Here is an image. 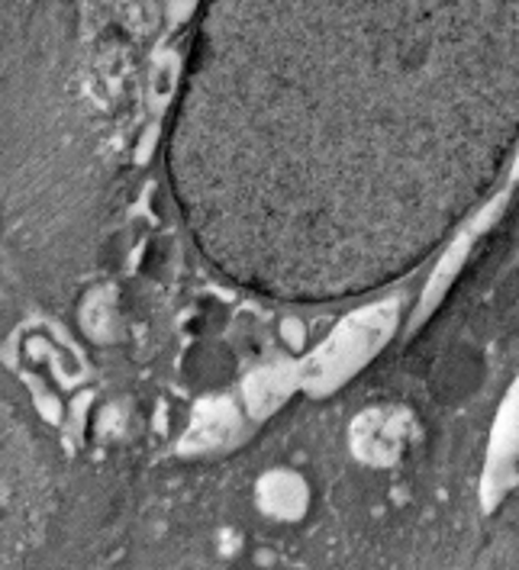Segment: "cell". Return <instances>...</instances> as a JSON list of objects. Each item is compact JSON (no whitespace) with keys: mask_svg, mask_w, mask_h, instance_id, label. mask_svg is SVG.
I'll return each mask as SVG.
<instances>
[{"mask_svg":"<svg viewBox=\"0 0 519 570\" xmlns=\"http://www.w3.org/2000/svg\"><path fill=\"white\" fill-rule=\"evenodd\" d=\"M52 507L46 458L27 422L0 396V570H27Z\"/></svg>","mask_w":519,"mask_h":570,"instance_id":"1","label":"cell"},{"mask_svg":"<svg viewBox=\"0 0 519 570\" xmlns=\"http://www.w3.org/2000/svg\"><path fill=\"white\" fill-rule=\"evenodd\" d=\"M481 377H484V358L464 345L439 361L432 387H435V396H442V400H461V396L478 391Z\"/></svg>","mask_w":519,"mask_h":570,"instance_id":"2","label":"cell"},{"mask_svg":"<svg viewBox=\"0 0 519 570\" xmlns=\"http://www.w3.org/2000/svg\"><path fill=\"white\" fill-rule=\"evenodd\" d=\"M500 313H503V316H519V271L513 274V281L507 284V291H503Z\"/></svg>","mask_w":519,"mask_h":570,"instance_id":"3","label":"cell"}]
</instances>
